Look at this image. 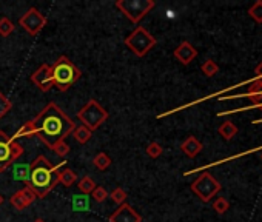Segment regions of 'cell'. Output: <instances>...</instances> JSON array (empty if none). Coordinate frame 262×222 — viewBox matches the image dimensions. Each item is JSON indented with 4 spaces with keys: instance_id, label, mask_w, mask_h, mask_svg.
I'll use <instances>...</instances> for the list:
<instances>
[{
    "instance_id": "1",
    "label": "cell",
    "mask_w": 262,
    "mask_h": 222,
    "mask_svg": "<svg viewBox=\"0 0 262 222\" xmlns=\"http://www.w3.org/2000/svg\"><path fill=\"white\" fill-rule=\"evenodd\" d=\"M34 136L37 135L40 140L50 148H54L59 142L65 140L74 131L76 123L71 120L59 106L51 102L45 106V110L37 118L30 120Z\"/></svg>"
},
{
    "instance_id": "2",
    "label": "cell",
    "mask_w": 262,
    "mask_h": 222,
    "mask_svg": "<svg viewBox=\"0 0 262 222\" xmlns=\"http://www.w3.org/2000/svg\"><path fill=\"white\" fill-rule=\"evenodd\" d=\"M67 164L62 161L57 165H51L45 156L35 157L31 162V174L28 187L35 193L37 198H45L59 184V171Z\"/></svg>"
},
{
    "instance_id": "3",
    "label": "cell",
    "mask_w": 262,
    "mask_h": 222,
    "mask_svg": "<svg viewBox=\"0 0 262 222\" xmlns=\"http://www.w3.org/2000/svg\"><path fill=\"white\" fill-rule=\"evenodd\" d=\"M80 76H82L80 69L65 56L59 57V60L51 67L52 85L57 86L60 91H67L71 85L79 81Z\"/></svg>"
},
{
    "instance_id": "4",
    "label": "cell",
    "mask_w": 262,
    "mask_h": 222,
    "mask_svg": "<svg viewBox=\"0 0 262 222\" xmlns=\"http://www.w3.org/2000/svg\"><path fill=\"white\" fill-rule=\"evenodd\" d=\"M156 43H157L156 37H153V35L140 25H138V28L125 39V45L128 47L138 57L145 56Z\"/></svg>"
},
{
    "instance_id": "5",
    "label": "cell",
    "mask_w": 262,
    "mask_h": 222,
    "mask_svg": "<svg viewBox=\"0 0 262 222\" xmlns=\"http://www.w3.org/2000/svg\"><path fill=\"white\" fill-rule=\"evenodd\" d=\"M77 118L82 120V125L89 131H94L108 119V111L97 103L96 99H89L88 103L77 113Z\"/></svg>"
},
{
    "instance_id": "6",
    "label": "cell",
    "mask_w": 262,
    "mask_h": 222,
    "mask_svg": "<svg viewBox=\"0 0 262 222\" xmlns=\"http://www.w3.org/2000/svg\"><path fill=\"white\" fill-rule=\"evenodd\" d=\"M116 6L134 25H138L142 17L155 8V2L153 0H119V2H116Z\"/></svg>"
},
{
    "instance_id": "7",
    "label": "cell",
    "mask_w": 262,
    "mask_h": 222,
    "mask_svg": "<svg viewBox=\"0 0 262 222\" xmlns=\"http://www.w3.org/2000/svg\"><path fill=\"white\" fill-rule=\"evenodd\" d=\"M221 184L214 179L210 173H202L197 179L192 184V190L196 193L202 202H210L216 194L221 191Z\"/></svg>"
},
{
    "instance_id": "8",
    "label": "cell",
    "mask_w": 262,
    "mask_h": 222,
    "mask_svg": "<svg viewBox=\"0 0 262 222\" xmlns=\"http://www.w3.org/2000/svg\"><path fill=\"white\" fill-rule=\"evenodd\" d=\"M19 23L22 25V28L31 34V35H37L45 25H47V17H45L42 13H39L35 8H30L20 19Z\"/></svg>"
},
{
    "instance_id": "9",
    "label": "cell",
    "mask_w": 262,
    "mask_h": 222,
    "mask_svg": "<svg viewBox=\"0 0 262 222\" xmlns=\"http://www.w3.org/2000/svg\"><path fill=\"white\" fill-rule=\"evenodd\" d=\"M33 84L39 88L40 91L47 93L50 91V88L52 86V79H51V67L43 64L37 71H34L31 76Z\"/></svg>"
},
{
    "instance_id": "10",
    "label": "cell",
    "mask_w": 262,
    "mask_h": 222,
    "mask_svg": "<svg viewBox=\"0 0 262 222\" xmlns=\"http://www.w3.org/2000/svg\"><path fill=\"white\" fill-rule=\"evenodd\" d=\"M37 199V196H35V193L30 188V187H25L19 191H16L10 202H11V205L16 208V210H23L26 208L28 205H31V204Z\"/></svg>"
},
{
    "instance_id": "11",
    "label": "cell",
    "mask_w": 262,
    "mask_h": 222,
    "mask_svg": "<svg viewBox=\"0 0 262 222\" xmlns=\"http://www.w3.org/2000/svg\"><path fill=\"white\" fill-rule=\"evenodd\" d=\"M110 222H142V218L128 204H122L110 216Z\"/></svg>"
},
{
    "instance_id": "12",
    "label": "cell",
    "mask_w": 262,
    "mask_h": 222,
    "mask_svg": "<svg viewBox=\"0 0 262 222\" xmlns=\"http://www.w3.org/2000/svg\"><path fill=\"white\" fill-rule=\"evenodd\" d=\"M11 156V137H8L3 131H0V171H3L13 164Z\"/></svg>"
},
{
    "instance_id": "13",
    "label": "cell",
    "mask_w": 262,
    "mask_h": 222,
    "mask_svg": "<svg viewBox=\"0 0 262 222\" xmlns=\"http://www.w3.org/2000/svg\"><path fill=\"white\" fill-rule=\"evenodd\" d=\"M197 56V50L192 45L190 42H182L180 45L175 50V57L180 62L182 65H188L193 59Z\"/></svg>"
},
{
    "instance_id": "14",
    "label": "cell",
    "mask_w": 262,
    "mask_h": 222,
    "mask_svg": "<svg viewBox=\"0 0 262 222\" xmlns=\"http://www.w3.org/2000/svg\"><path fill=\"white\" fill-rule=\"evenodd\" d=\"M180 150L188 156V157H196L202 152V144L199 140H197L194 136H188L182 145H180Z\"/></svg>"
},
{
    "instance_id": "15",
    "label": "cell",
    "mask_w": 262,
    "mask_h": 222,
    "mask_svg": "<svg viewBox=\"0 0 262 222\" xmlns=\"http://www.w3.org/2000/svg\"><path fill=\"white\" fill-rule=\"evenodd\" d=\"M31 174V164H14L13 167V179L28 184Z\"/></svg>"
},
{
    "instance_id": "16",
    "label": "cell",
    "mask_w": 262,
    "mask_h": 222,
    "mask_svg": "<svg viewBox=\"0 0 262 222\" xmlns=\"http://www.w3.org/2000/svg\"><path fill=\"white\" fill-rule=\"evenodd\" d=\"M71 205H73L74 211H88L91 207V198H89V194H74L71 199Z\"/></svg>"
},
{
    "instance_id": "17",
    "label": "cell",
    "mask_w": 262,
    "mask_h": 222,
    "mask_svg": "<svg viewBox=\"0 0 262 222\" xmlns=\"http://www.w3.org/2000/svg\"><path fill=\"white\" fill-rule=\"evenodd\" d=\"M247 85H250V86H247V90L244 91L242 94L236 96V97H241V96H244V97H253V96L262 94V79H253V81L247 82Z\"/></svg>"
},
{
    "instance_id": "18",
    "label": "cell",
    "mask_w": 262,
    "mask_h": 222,
    "mask_svg": "<svg viewBox=\"0 0 262 222\" xmlns=\"http://www.w3.org/2000/svg\"><path fill=\"white\" fill-rule=\"evenodd\" d=\"M218 133L225 140H230V139H233L234 136L238 135V127L234 125L231 120H227V122H224L222 125L218 128Z\"/></svg>"
},
{
    "instance_id": "19",
    "label": "cell",
    "mask_w": 262,
    "mask_h": 222,
    "mask_svg": "<svg viewBox=\"0 0 262 222\" xmlns=\"http://www.w3.org/2000/svg\"><path fill=\"white\" fill-rule=\"evenodd\" d=\"M76 181H77V174L73 170H70V168H63V170L59 171V182L65 185V187L74 185Z\"/></svg>"
},
{
    "instance_id": "20",
    "label": "cell",
    "mask_w": 262,
    "mask_h": 222,
    "mask_svg": "<svg viewBox=\"0 0 262 222\" xmlns=\"http://www.w3.org/2000/svg\"><path fill=\"white\" fill-rule=\"evenodd\" d=\"M74 137V140H77L79 144H87V142L91 139V135H93V131H89L87 127L84 125H80V127H76L74 131L71 133Z\"/></svg>"
},
{
    "instance_id": "21",
    "label": "cell",
    "mask_w": 262,
    "mask_h": 222,
    "mask_svg": "<svg viewBox=\"0 0 262 222\" xmlns=\"http://www.w3.org/2000/svg\"><path fill=\"white\" fill-rule=\"evenodd\" d=\"M77 187H79L80 191H82V194H91L93 190L96 188V182L93 181V177L85 176V177H82V179L79 181Z\"/></svg>"
},
{
    "instance_id": "22",
    "label": "cell",
    "mask_w": 262,
    "mask_h": 222,
    "mask_svg": "<svg viewBox=\"0 0 262 222\" xmlns=\"http://www.w3.org/2000/svg\"><path fill=\"white\" fill-rule=\"evenodd\" d=\"M248 16L251 17L256 23H262V0L255 2L248 10Z\"/></svg>"
},
{
    "instance_id": "23",
    "label": "cell",
    "mask_w": 262,
    "mask_h": 222,
    "mask_svg": "<svg viewBox=\"0 0 262 222\" xmlns=\"http://www.w3.org/2000/svg\"><path fill=\"white\" fill-rule=\"evenodd\" d=\"M201 69H202V73H204L207 77H213L214 74H218L219 67H218V64H216L214 60L209 59V60H205L204 64H202Z\"/></svg>"
},
{
    "instance_id": "24",
    "label": "cell",
    "mask_w": 262,
    "mask_h": 222,
    "mask_svg": "<svg viewBox=\"0 0 262 222\" xmlns=\"http://www.w3.org/2000/svg\"><path fill=\"white\" fill-rule=\"evenodd\" d=\"M93 162H94V167L97 168V170H106V168L111 165V159L106 153H99L94 157Z\"/></svg>"
},
{
    "instance_id": "25",
    "label": "cell",
    "mask_w": 262,
    "mask_h": 222,
    "mask_svg": "<svg viewBox=\"0 0 262 222\" xmlns=\"http://www.w3.org/2000/svg\"><path fill=\"white\" fill-rule=\"evenodd\" d=\"M230 208V202L227 198H218L214 199L213 202V210L218 213V215H224V213H227V210Z\"/></svg>"
},
{
    "instance_id": "26",
    "label": "cell",
    "mask_w": 262,
    "mask_h": 222,
    "mask_svg": "<svg viewBox=\"0 0 262 222\" xmlns=\"http://www.w3.org/2000/svg\"><path fill=\"white\" fill-rule=\"evenodd\" d=\"M13 31H14L13 22L8 19V17H2V19H0V34H2L3 37H8Z\"/></svg>"
},
{
    "instance_id": "27",
    "label": "cell",
    "mask_w": 262,
    "mask_h": 222,
    "mask_svg": "<svg viewBox=\"0 0 262 222\" xmlns=\"http://www.w3.org/2000/svg\"><path fill=\"white\" fill-rule=\"evenodd\" d=\"M111 199H113V202H116V204H119V205H122V204L125 202V199H126V191L122 188V187H117V188H114L113 191H111Z\"/></svg>"
},
{
    "instance_id": "28",
    "label": "cell",
    "mask_w": 262,
    "mask_h": 222,
    "mask_svg": "<svg viewBox=\"0 0 262 222\" xmlns=\"http://www.w3.org/2000/svg\"><path fill=\"white\" fill-rule=\"evenodd\" d=\"M162 153H164V148H162V145H159L157 142H151V144L147 147V154L153 159L159 157Z\"/></svg>"
},
{
    "instance_id": "29",
    "label": "cell",
    "mask_w": 262,
    "mask_h": 222,
    "mask_svg": "<svg viewBox=\"0 0 262 222\" xmlns=\"http://www.w3.org/2000/svg\"><path fill=\"white\" fill-rule=\"evenodd\" d=\"M11 108H13V103L8 101V97L5 94L0 93V118H3Z\"/></svg>"
},
{
    "instance_id": "30",
    "label": "cell",
    "mask_w": 262,
    "mask_h": 222,
    "mask_svg": "<svg viewBox=\"0 0 262 222\" xmlns=\"http://www.w3.org/2000/svg\"><path fill=\"white\" fill-rule=\"evenodd\" d=\"M91 196L94 198L96 202H104L108 198V191L104 187H101V185H96V188L93 190Z\"/></svg>"
},
{
    "instance_id": "31",
    "label": "cell",
    "mask_w": 262,
    "mask_h": 222,
    "mask_svg": "<svg viewBox=\"0 0 262 222\" xmlns=\"http://www.w3.org/2000/svg\"><path fill=\"white\" fill-rule=\"evenodd\" d=\"M52 150H54V153H56L57 156L63 157V156H67L70 153V145L67 144L65 140H62V142H59L57 145H54Z\"/></svg>"
},
{
    "instance_id": "32",
    "label": "cell",
    "mask_w": 262,
    "mask_h": 222,
    "mask_svg": "<svg viewBox=\"0 0 262 222\" xmlns=\"http://www.w3.org/2000/svg\"><path fill=\"white\" fill-rule=\"evenodd\" d=\"M23 154V148L17 144L16 140H11V156H13V161H17L20 156Z\"/></svg>"
},
{
    "instance_id": "33",
    "label": "cell",
    "mask_w": 262,
    "mask_h": 222,
    "mask_svg": "<svg viewBox=\"0 0 262 222\" xmlns=\"http://www.w3.org/2000/svg\"><path fill=\"white\" fill-rule=\"evenodd\" d=\"M255 74H256V79H262V62L256 67L255 69Z\"/></svg>"
},
{
    "instance_id": "34",
    "label": "cell",
    "mask_w": 262,
    "mask_h": 222,
    "mask_svg": "<svg viewBox=\"0 0 262 222\" xmlns=\"http://www.w3.org/2000/svg\"><path fill=\"white\" fill-rule=\"evenodd\" d=\"M2 204H3V196L0 194V205H2Z\"/></svg>"
},
{
    "instance_id": "35",
    "label": "cell",
    "mask_w": 262,
    "mask_h": 222,
    "mask_svg": "<svg viewBox=\"0 0 262 222\" xmlns=\"http://www.w3.org/2000/svg\"><path fill=\"white\" fill-rule=\"evenodd\" d=\"M34 222H45V221H43V219H35Z\"/></svg>"
},
{
    "instance_id": "36",
    "label": "cell",
    "mask_w": 262,
    "mask_h": 222,
    "mask_svg": "<svg viewBox=\"0 0 262 222\" xmlns=\"http://www.w3.org/2000/svg\"><path fill=\"white\" fill-rule=\"evenodd\" d=\"M261 159H262V154H261Z\"/></svg>"
}]
</instances>
